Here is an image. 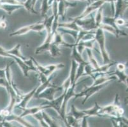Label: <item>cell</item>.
Segmentation results:
<instances>
[{
    "instance_id": "obj_26",
    "label": "cell",
    "mask_w": 128,
    "mask_h": 127,
    "mask_svg": "<svg viewBox=\"0 0 128 127\" xmlns=\"http://www.w3.org/2000/svg\"><path fill=\"white\" fill-rule=\"evenodd\" d=\"M52 42L56 44L58 46H63L66 43L63 39V34L59 32V31H56L54 33L53 36V40Z\"/></svg>"
},
{
    "instance_id": "obj_1",
    "label": "cell",
    "mask_w": 128,
    "mask_h": 127,
    "mask_svg": "<svg viewBox=\"0 0 128 127\" xmlns=\"http://www.w3.org/2000/svg\"><path fill=\"white\" fill-rule=\"evenodd\" d=\"M94 40L98 44L99 47H100L101 55H102V59H103V64L112 62V60L110 59L108 53L106 48L105 34H104V31L102 29L98 28V29L95 30Z\"/></svg>"
},
{
    "instance_id": "obj_39",
    "label": "cell",
    "mask_w": 128,
    "mask_h": 127,
    "mask_svg": "<svg viewBox=\"0 0 128 127\" xmlns=\"http://www.w3.org/2000/svg\"><path fill=\"white\" fill-rule=\"evenodd\" d=\"M116 23L117 26H123V25H124L126 24L125 20L123 18H122V17H118V18H116Z\"/></svg>"
},
{
    "instance_id": "obj_17",
    "label": "cell",
    "mask_w": 128,
    "mask_h": 127,
    "mask_svg": "<svg viewBox=\"0 0 128 127\" xmlns=\"http://www.w3.org/2000/svg\"><path fill=\"white\" fill-rule=\"evenodd\" d=\"M110 75L115 76L117 79H118V82L123 83L126 85H128V74L125 73V71H120L116 69L115 71L111 72Z\"/></svg>"
},
{
    "instance_id": "obj_21",
    "label": "cell",
    "mask_w": 128,
    "mask_h": 127,
    "mask_svg": "<svg viewBox=\"0 0 128 127\" xmlns=\"http://www.w3.org/2000/svg\"><path fill=\"white\" fill-rule=\"evenodd\" d=\"M20 47H21V45L20 43H18L17 44V45H16L13 48L8 50H6V51L7 53H10V54L12 55L17 57L21 59L22 60H26L27 58L26 57H24V56L22 54L21 52H20Z\"/></svg>"
},
{
    "instance_id": "obj_37",
    "label": "cell",
    "mask_w": 128,
    "mask_h": 127,
    "mask_svg": "<svg viewBox=\"0 0 128 127\" xmlns=\"http://www.w3.org/2000/svg\"><path fill=\"white\" fill-rule=\"evenodd\" d=\"M7 27L8 22L6 20L5 16L3 15L0 18V29H6Z\"/></svg>"
},
{
    "instance_id": "obj_41",
    "label": "cell",
    "mask_w": 128,
    "mask_h": 127,
    "mask_svg": "<svg viewBox=\"0 0 128 127\" xmlns=\"http://www.w3.org/2000/svg\"><path fill=\"white\" fill-rule=\"evenodd\" d=\"M0 78H6L5 69H0Z\"/></svg>"
},
{
    "instance_id": "obj_9",
    "label": "cell",
    "mask_w": 128,
    "mask_h": 127,
    "mask_svg": "<svg viewBox=\"0 0 128 127\" xmlns=\"http://www.w3.org/2000/svg\"><path fill=\"white\" fill-rule=\"evenodd\" d=\"M50 107L48 105H44L41 104L38 106L36 107H32V108H24V109H22L23 112L22 113L21 115H20L19 116L22 118H25L26 116H30V115H31L32 116L34 114L37 113L38 112L41 111L45 110V109H49Z\"/></svg>"
},
{
    "instance_id": "obj_15",
    "label": "cell",
    "mask_w": 128,
    "mask_h": 127,
    "mask_svg": "<svg viewBox=\"0 0 128 127\" xmlns=\"http://www.w3.org/2000/svg\"><path fill=\"white\" fill-rule=\"evenodd\" d=\"M36 23L31 24V25H27V26L22 27H21V28H20V29H17V31L12 32V33L10 34V36H22V35H24V34H26L28 33V32H30V31H35Z\"/></svg>"
},
{
    "instance_id": "obj_16",
    "label": "cell",
    "mask_w": 128,
    "mask_h": 127,
    "mask_svg": "<svg viewBox=\"0 0 128 127\" xmlns=\"http://www.w3.org/2000/svg\"><path fill=\"white\" fill-rule=\"evenodd\" d=\"M100 109H101V106H100L97 102H94V106L92 108L89 109H86V110H82V111L85 113L86 116L88 117H90V116H100L99 112H100Z\"/></svg>"
},
{
    "instance_id": "obj_24",
    "label": "cell",
    "mask_w": 128,
    "mask_h": 127,
    "mask_svg": "<svg viewBox=\"0 0 128 127\" xmlns=\"http://www.w3.org/2000/svg\"><path fill=\"white\" fill-rule=\"evenodd\" d=\"M70 115H72L73 117L75 118V120L78 122H80L82 120V118L86 116L85 113L82 111L78 110L77 108L74 106V104H72L71 106V110L70 112Z\"/></svg>"
},
{
    "instance_id": "obj_33",
    "label": "cell",
    "mask_w": 128,
    "mask_h": 127,
    "mask_svg": "<svg viewBox=\"0 0 128 127\" xmlns=\"http://www.w3.org/2000/svg\"><path fill=\"white\" fill-rule=\"evenodd\" d=\"M50 5L48 4V0H42V4L41 8V16L42 17H45L46 16V14L49 10Z\"/></svg>"
},
{
    "instance_id": "obj_12",
    "label": "cell",
    "mask_w": 128,
    "mask_h": 127,
    "mask_svg": "<svg viewBox=\"0 0 128 127\" xmlns=\"http://www.w3.org/2000/svg\"><path fill=\"white\" fill-rule=\"evenodd\" d=\"M104 31H107V32H110V33L112 34L113 35H114L116 38H118L120 36H128V34L126 33V32H125L122 29L120 30H117L115 28L112 27V26H110L108 25H106V24H104L103 23H102L101 25H100V27Z\"/></svg>"
},
{
    "instance_id": "obj_34",
    "label": "cell",
    "mask_w": 128,
    "mask_h": 127,
    "mask_svg": "<svg viewBox=\"0 0 128 127\" xmlns=\"http://www.w3.org/2000/svg\"><path fill=\"white\" fill-rule=\"evenodd\" d=\"M32 116H33L35 119H36L38 121V122H39V123L40 124V126H41V127H48V126L47 125V124L46 123V122H45V120H44V117H43V115H42V111H41L38 112L37 113L34 114V115H32Z\"/></svg>"
},
{
    "instance_id": "obj_13",
    "label": "cell",
    "mask_w": 128,
    "mask_h": 127,
    "mask_svg": "<svg viewBox=\"0 0 128 127\" xmlns=\"http://www.w3.org/2000/svg\"><path fill=\"white\" fill-rule=\"evenodd\" d=\"M56 77V74L54 73H52V74L49 76L44 81V82L41 83V84H40L39 85H38V88H37L36 91V93L34 94V97L36 96L37 95L40 94V92H42L43 90H44L45 89H46V88H48V87H54L55 85H53L52 83H51V81H52L54 78Z\"/></svg>"
},
{
    "instance_id": "obj_38",
    "label": "cell",
    "mask_w": 128,
    "mask_h": 127,
    "mask_svg": "<svg viewBox=\"0 0 128 127\" xmlns=\"http://www.w3.org/2000/svg\"><path fill=\"white\" fill-rule=\"evenodd\" d=\"M88 118L89 117H88L87 116H86V115L82 118V120L80 121V127H89V125H88V122H87V120Z\"/></svg>"
},
{
    "instance_id": "obj_40",
    "label": "cell",
    "mask_w": 128,
    "mask_h": 127,
    "mask_svg": "<svg viewBox=\"0 0 128 127\" xmlns=\"http://www.w3.org/2000/svg\"><path fill=\"white\" fill-rule=\"evenodd\" d=\"M126 66L123 63H117V69H116L120 71H125Z\"/></svg>"
},
{
    "instance_id": "obj_6",
    "label": "cell",
    "mask_w": 128,
    "mask_h": 127,
    "mask_svg": "<svg viewBox=\"0 0 128 127\" xmlns=\"http://www.w3.org/2000/svg\"><path fill=\"white\" fill-rule=\"evenodd\" d=\"M77 5L76 3H70L68 0H59L58 2V13L59 17L64 20L66 12L67 9L69 8H74Z\"/></svg>"
},
{
    "instance_id": "obj_36",
    "label": "cell",
    "mask_w": 128,
    "mask_h": 127,
    "mask_svg": "<svg viewBox=\"0 0 128 127\" xmlns=\"http://www.w3.org/2000/svg\"><path fill=\"white\" fill-rule=\"evenodd\" d=\"M71 85H72V84H71L70 79L69 78V77H68L67 79L64 81V83L62 85V89H63L64 94H65V93L67 92V90H68V88L70 87Z\"/></svg>"
},
{
    "instance_id": "obj_35",
    "label": "cell",
    "mask_w": 128,
    "mask_h": 127,
    "mask_svg": "<svg viewBox=\"0 0 128 127\" xmlns=\"http://www.w3.org/2000/svg\"><path fill=\"white\" fill-rule=\"evenodd\" d=\"M0 3L12 5H22L23 3L19 0H0Z\"/></svg>"
},
{
    "instance_id": "obj_5",
    "label": "cell",
    "mask_w": 128,
    "mask_h": 127,
    "mask_svg": "<svg viewBox=\"0 0 128 127\" xmlns=\"http://www.w3.org/2000/svg\"><path fill=\"white\" fill-rule=\"evenodd\" d=\"M61 90H63L62 86L61 87L54 86V87H48L34 97L36 98V99H46V101H51L55 99L56 93L59 92V91H60Z\"/></svg>"
},
{
    "instance_id": "obj_42",
    "label": "cell",
    "mask_w": 128,
    "mask_h": 127,
    "mask_svg": "<svg viewBox=\"0 0 128 127\" xmlns=\"http://www.w3.org/2000/svg\"><path fill=\"white\" fill-rule=\"evenodd\" d=\"M111 2H110V4H111V8H112V11L113 13H114V10H115V3H114V0H110Z\"/></svg>"
},
{
    "instance_id": "obj_23",
    "label": "cell",
    "mask_w": 128,
    "mask_h": 127,
    "mask_svg": "<svg viewBox=\"0 0 128 127\" xmlns=\"http://www.w3.org/2000/svg\"><path fill=\"white\" fill-rule=\"evenodd\" d=\"M42 115L43 117H44V120L45 122H46V123L47 124V125L48 127H59V123L56 121L55 118H54L51 117L50 116L48 115V114L45 113V110L42 111Z\"/></svg>"
},
{
    "instance_id": "obj_43",
    "label": "cell",
    "mask_w": 128,
    "mask_h": 127,
    "mask_svg": "<svg viewBox=\"0 0 128 127\" xmlns=\"http://www.w3.org/2000/svg\"><path fill=\"white\" fill-rule=\"evenodd\" d=\"M4 118L3 117V116H2V115H0V127H1V125H2V122L4 121Z\"/></svg>"
},
{
    "instance_id": "obj_2",
    "label": "cell",
    "mask_w": 128,
    "mask_h": 127,
    "mask_svg": "<svg viewBox=\"0 0 128 127\" xmlns=\"http://www.w3.org/2000/svg\"><path fill=\"white\" fill-rule=\"evenodd\" d=\"M110 81H108V82L101 84V85H90V87H86L81 92L78 93V94H75L74 98H75V99H76L81 97H84V99L83 100L82 102V105H84L85 103L87 102V100L89 99L90 97L100 92V90H102L103 88H105L110 83Z\"/></svg>"
},
{
    "instance_id": "obj_32",
    "label": "cell",
    "mask_w": 128,
    "mask_h": 127,
    "mask_svg": "<svg viewBox=\"0 0 128 127\" xmlns=\"http://www.w3.org/2000/svg\"><path fill=\"white\" fill-rule=\"evenodd\" d=\"M22 6L24 8L30 13H31L33 14H36V15L38 14V12L36 11H35L34 7L32 6V0H26V1H24L23 3Z\"/></svg>"
},
{
    "instance_id": "obj_44",
    "label": "cell",
    "mask_w": 128,
    "mask_h": 127,
    "mask_svg": "<svg viewBox=\"0 0 128 127\" xmlns=\"http://www.w3.org/2000/svg\"><path fill=\"white\" fill-rule=\"evenodd\" d=\"M77 1H89L90 3L91 2L94 1H96V0H77Z\"/></svg>"
},
{
    "instance_id": "obj_8",
    "label": "cell",
    "mask_w": 128,
    "mask_h": 127,
    "mask_svg": "<svg viewBox=\"0 0 128 127\" xmlns=\"http://www.w3.org/2000/svg\"><path fill=\"white\" fill-rule=\"evenodd\" d=\"M38 85H37L35 88H33V89H32L30 92H29L28 94H23L20 101L15 106L14 109L17 108V109H20L22 110L24 108H27V105H28V104L29 102L31 101V99L34 97Z\"/></svg>"
},
{
    "instance_id": "obj_4",
    "label": "cell",
    "mask_w": 128,
    "mask_h": 127,
    "mask_svg": "<svg viewBox=\"0 0 128 127\" xmlns=\"http://www.w3.org/2000/svg\"><path fill=\"white\" fill-rule=\"evenodd\" d=\"M32 59V61L34 62V66L36 67L38 71L40 73H42L46 77H48L50 74L54 73L58 69H60L65 67L64 64H50L46 66H43L40 64L39 63L35 60L33 57H31Z\"/></svg>"
},
{
    "instance_id": "obj_22",
    "label": "cell",
    "mask_w": 128,
    "mask_h": 127,
    "mask_svg": "<svg viewBox=\"0 0 128 127\" xmlns=\"http://www.w3.org/2000/svg\"><path fill=\"white\" fill-rule=\"evenodd\" d=\"M103 18V6L100 7L96 11L95 15H94V21H95V25L96 29L100 27V25L102 24Z\"/></svg>"
},
{
    "instance_id": "obj_29",
    "label": "cell",
    "mask_w": 128,
    "mask_h": 127,
    "mask_svg": "<svg viewBox=\"0 0 128 127\" xmlns=\"http://www.w3.org/2000/svg\"><path fill=\"white\" fill-rule=\"evenodd\" d=\"M48 52L50 53V55L53 57H58L61 55V50L59 48V46L52 42L50 45Z\"/></svg>"
},
{
    "instance_id": "obj_30",
    "label": "cell",
    "mask_w": 128,
    "mask_h": 127,
    "mask_svg": "<svg viewBox=\"0 0 128 127\" xmlns=\"http://www.w3.org/2000/svg\"><path fill=\"white\" fill-rule=\"evenodd\" d=\"M57 31H59V32H60L62 34H66L70 35V36H72L73 37L75 41H76V38H77L78 32V31H77L70 29H66V28L64 27H58V29H57Z\"/></svg>"
},
{
    "instance_id": "obj_10",
    "label": "cell",
    "mask_w": 128,
    "mask_h": 127,
    "mask_svg": "<svg viewBox=\"0 0 128 127\" xmlns=\"http://www.w3.org/2000/svg\"><path fill=\"white\" fill-rule=\"evenodd\" d=\"M64 96V94L62 93V95L59 96V97L56 98V99H53L51 101H46V102H43L42 104L48 105V106H49L50 108H52V109H54L59 115V113H60V107H61V105H62Z\"/></svg>"
},
{
    "instance_id": "obj_3",
    "label": "cell",
    "mask_w": 128,
    "mask_h": 127,
    "mask_svg": "<svg viewBox=\"0 0 128 127\" xmlns=\"http://www.w3.org/2000/svg\"><path fill=\"white\" fill-rule=\"evenodd\" d=\"M78 84L77 83H74L73 85L70 86L68 90H67L66 93L64 94V96L63 98V101H62V105H61V107H60V113H59V116L61 118V119L64 122V124L66 125V107H67V104H68V101H70L71 98L74 97L75 95V90L76 88V85Z\"/></svg>"
},
{
    "instance_id": "obj_28",
    "label": "cell",
    "mask_w": 128,
    "mask_h": 127,
    "mask_svg": "<svg viewBox=\"0 0 128 127\" xmlns=\"http://www.w3.org/2000/svg\"><path fill=\"white\" fill-rule=\"evenodd\" d=\"M85 50H86V52H87V55H88V57H89V64L91 65V66L93 67V69H97L98 67L100 66V64H99V63L98 62L97 60H96V59L94 56V55H93L91 49L86 48Z\"/></svg>"
},
{
    "instance_id": "obj_25",
    "label": "cell",
    "mask_w": 128,
    "mask_h": 127,
    "mask_svg": "<svg viewBox=\"0 0 128 127\" xmlns=\"http://www.w3.org/2000/svg\"><path fill=\"white\" fill-rule=\"evenodd\" d=\"M72 59L75 60L77 64H80V63H87L88 62H86L84 59L82 57V54L78 53V52L76 50V46H73L72 48Z\"/></svg>"
},
{
    "instance_id": "obj_20",
    "label": "cell",
    "mask_w": 128,
    "mask_h": 127,
    "mask_svg": "<svg viewBox=\"0 0 128 127\" xmlns=\"http://www.w3.org/2000/svg\"><path fill=\"white\" fill-rule=\"evenodd\" d=\"M58 27L66 28V29H70L75 30V31H79L81 29H82V28L76 24L75 20L72 19L71 22L59 23V24H58Z\"/></svg>"
},
{
    "instance_id": "obj_14",
    "label": "cell",
    "mask_w": 128,
    "mask_h": 127,
    "mask_svg": "<svg viewBox=\"0 0 128 127\" xmlns=\"http://www.w3.org/2000/svg\"><path fill=\"white\" fill-rule=\"evenodd\" d=\"M4 120L7 121V122H17L18 123H19L20 124L22 125L24 127H33V125H32V124L29 122H28L27 121H26L25 120H24V118H22L18 115H14V114L12 113L10 115H8V116L5 117L4 118Z\"/></svg>"
},
{
    "instance_id": "obj_31",
    "label": "cell",
    "mask_w": 128,
    "mask_h": 127,
    "mask_svg": "<svg viewBox=\"0 0 128 127\" xmlns=\"http://www.w3.org/2000/svg\"><path fill=\"white\" fill-rule=\"evenodd\" d=\"M89 64V62L87 63H80V64H78V67L76 69V77H75V81H77L78 79L82 76L85 75L84 72V68L85 66L87 64Z\"/></svg>"
},
{
    "instance_id": "obj_7",
    "label": "cell",
    "mask_w": 128,
    "mask_h": 127,
    "mask_svg": "<svg viewBox=\"0 0 128 127\" xmlns=\"http://www.w3.org/2000/svg\"><path fill=\"white\" fill-rule=\"evenodd\" d=\"M128 8V0H116L114 17L115 19L124 15Z\"/></svg>"
},
{
    "instance_id": "obj_18",
    "label": "cell",
    "mask_w": 128,
    "mask_h": 127,
    "mask_svg": "<svg viewBox=\"0 0 128 127\" xmlns=\"http://www.w3.org/2000/svg\"><path fill=\"white\" fill-rule=\"evenodd\" d=\"M22 7V5H12V4L0 3V9L4 10L9 15H11L15 11L18 10V9H20Z\"/></svg>"
},
{
    "instance_id": "obj_19",
    "label": "cell",
    "mask_w": 128,
    "mask_h": 127,
    "mask_svg": "<svg viewBox=\"0 0 128 127\" xmlns=\"http://www.w3.org/2000/svg\"><path fill=\"white\" fill-rule=\"evenodd\" d=\"M117 64L116 62H110L107 64H104L102 66H100L97 69H93L92 70V73H104L106 72H108V70L110 69V67H112L113 66Z\"/></svg>"
},
{
    "instance_id": "obj_27",
    "label": "cell",
    "mask_w": 128,
    "mask_h": 127,
    "mask_svg": "<svg viewBox=\"0 0 128 127\" xmlns=\"http://www.w3.org/2000/svg\"><path fill=\"white\" fill-rule=\"evenodd\" d=\"M78 67V64L74 60L72 59V66H71L70 71L69 78L70 79L71 84L73 85L74 83H76L75 81V77H76V69Z\"/></svg>"
},
{
    "instance_id": "obj_11",
    "label": "cell",
    "mask_w": 128,
    "mask_h": 127,
    "mask_svg": "<svg viewBox=\"0 0 128 127\" xmlns=\"http://www.w3.org/2000/svg\"><path fill=\"white\" fill-rule=\"evenodd\" d=\"M53 36L54 34L52 32H46V36L45 38V41L41 46H38L35 50V54L38 55L40 53H42V52H45V51H48L50 45L53 40Z\"/></svg>"
}]
</instances>
